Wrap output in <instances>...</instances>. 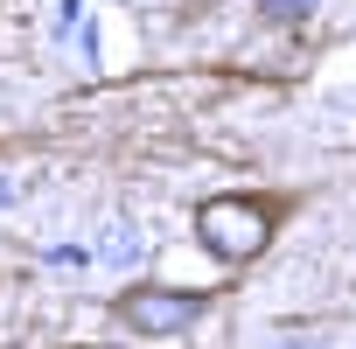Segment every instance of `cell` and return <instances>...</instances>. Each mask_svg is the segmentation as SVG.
Returning <instances> with one entry per match:
<instances>
[{
	"label": "cell",
	"mask_w": 356,
	"mask_h": 349,
	"mask_svg": "<svg viewBox=\"0 0 356 349\" xmlns=\"http://www.w3.org/2000/svg\"><path fill=\"white\" fill-rule=\"evenodd\" d=\"M196 245L224 266H252L266 245H273V203H252V196H210L196 210Z\"/></svg>",
	"instance_id": "1"
},
{
	"label": "cell",
	"mask_w": 356,
	"mask_h": 349,
	"mask_svg": "<svg viewBox=\"0 0 356 349\" xmlns=\"http://www.w3.org/2000/svg\"><path fill=\"white\" fill-rule=\"evenodd\" d=\"M203 307H210V293H189V286H133V293H119V321L126 328H140V335H182V328H196L203 321Z\"/></svg>",
	"instance_id": "2"
},
{
	"label": "cell",
	"mask_w": 356,
	"mask_h": 349,
	"mask_svg": "<svg viewBox=\"0 0 356 349\" xmlns=\"http://www.w3.org/2000/svg\"><path fill=\"white\" fill-rule=\"evenodd\" d=\"M140 252H147V238L133 231V224H105V238H98V266H112V273H133L140 266Z\"/></svg>",
	"instance_id": "3"
},
{
	"label": "cell",
	"mask_w": 356,
	"mask_h": 349,
	"mask_svg": "<svg viewBox=\"0 0 356 349\" xmlns=\"http://www.w3.org/2000/svg\"><path fill=\"white\" fill-rule=\"evenodd\" d=\"M321 8V0H259V15L273 22V29H293V22H307Z\"/></svg>",
	"instance_id": "4"
}]
</instances>
